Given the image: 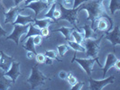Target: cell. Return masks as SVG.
Returning a JSON list of instances; mask_svg holds the SVG:
<instances>
[{
    "label": "cell",
    "mask_w": 120,
    "mask_h": 90,
    "mask_svg": "<svg viewBox=\"0 0 120 90\" xmlns=\"http://www.w3.org/2000/svg\"><path fill=\"white\" fill-rule=\"evenodd\" d=\"M103 1L104 0H88L82 6H79V11L87 10L88 12L87 20L91 21L90 26L93 28V30H94V25H95V22L97 19L103 15L104 14H106Z\"/></svg>",
    "instance_id": "6da1fadb"
},
{
    "label": "cell",
    "mask_w": 120,
    "mask_h": 90,
    "mask_svg": "<svg viewBox=\"0 0 120 90\" xmlns=\"http://www.w3.org/2000/svg\"><path fill=\"white\" fill-rule=\"evenodd\" d=\"M47 79H51V78L43 75L42 72L38 69V63H37L32 68L31 76L26 81L31 85V89H36L39 86H43Z\"/></svg>",
    "instance_id": "7a4b0ae2"
},
{
    "label": "cell",
    "mask_w": 120,
    "mask_h": 90,
    "mask_svg": "<svg viewBox=\"0 0 120 90\" xmlns=\"http://www.w3.org/2000/svg\"><path fill=\"white\" fill-rule=\"evenodd\" d=\"M104 38V34L100 36L98 39H84L83 42L85 44V51L87 56L90 58H98V54L99 51L100 42Z\"/></svg>",
    "instance_id": "3957f363"
},
{
    "label": "cell",
    "mask_w": 120,
    "mask_h": 90,
    "mask_svg": "<svg viewBox=\"0 0 120 90\" xmlns=\"http://www.w3.org/2000/svg\"><path fill=\"white\" fill-rule=\"evenodd\" d=\"M60 6V10L61 13L60 18L61 20H67L75 28H77V15L79 12V8H66L62 6V4H58Z\"/></svg>",
    "instance_id": "277c9868"
},
{
    "label": "cell",
    "mask_w": 120,
    "mask_h": 90,
    "mask_svg": "<svg viewBox=\"0 0 120 90\" xmlns=\"http://www.w3.org/2000/svg\"><path fill=\"white\" fill-rule=\"evenodd\" d=\"M76 61L77 63H79L81 68L84 69V71L87 73L88 76H90L91 73H92V69H93V65L95 62H98V66L102 68V65L99 63V60H98V58H90V59H77L76 58V53L74 54V57L72 59L71 62H74Z\"/></svg>",
    "instance_id": "5b68a950"
},
{
    "label": "cell",
    "mask_w": 120,
    "mask_h": 90,
    "mask_svg": "<svg viewBox=\"0 0 120 90\" xmlns=\"http://www.w3.org/2000/svg\"><path fill=\"white\" fill-rule=\"evenodd\" d=\"M97 20H98V24H97V28H95V32H97L98 30L102 31V32H108L113 29L114 22L107 14V13L101 15L100 17H98Z\"/></svg>",
    "instance_id": "8992f818"
},
{
    "label": "cell",
    "mask_w": 120,
    "mask_h": 90,
    "mask_svg": "<svg viewBox=\"0 0 120 90\" xmlns=\"http://www.w3.org/2000/svg\"><path fill=\"white\" fill-rule=\"evenodd\" d=\"M28 27H29V24H25V25L15 24V26H14V32L9 36L6 37V40H13L14 42H15L16 45H19L20 37L28 32Z\"/></svg>",
    "instance_id": "52a82bcc"
},
{
    "label": "cell",
    "mask_w": 120,
    "mask_h": 90,
    "mask_svg": "<svg viewBox=\"0 0 120 90\" xmlns=\"http://www.w3.org/2000/svg\"><path fill=\"white\" fill-rule=\"evenodd\" d=\"M116 77L115 76H110L108 78H105L103 80H95L93 78H90L89 82H90V89L91 90H101L103 89L104 86L107 85L113 84L115 82Z\"/></svg>",
    "instance_id": "ba28073f"
},
{
    "label": "cell",
    "mask_w": 120,
    "mask_h": 90,
    "mask_svg": "<svg viewBox=\"0 0 120 90\" xmlns=\"http://www.w3.org/2000/svg\"><path fill=\"white\" fill-rule=\"evenodd\" d=\"M104 37L110 41L113 47H115L116 45H119L120 44V29L119 25L116 24L114 27V29L106 32V33H104Z\"/></svg>",
    "instance_id": "9c48e42d"
},
{
    "label": "cell",
    "mask_w": 120,
    "mask_h": 90,
    "mask_svg": "<svg viewBox=\"0 0 120 90\" xmlns=\"http://www.w3.org/2000/svg\"><path fill=\"white\" fill-rule=\"evenodd\" d=\"M4 74H5L6 77H9V78H11L13 84H15L16 79L21 75V72H20V63L14 60L12 62V64H11V66H10V68H9V69L7 71H4Z\"/></svg>",
    "instance_id": "30bf717a"
},
{
    "label": "cell",
    "mask_w": 120,
    "mask_h": 90,
    "mask_svg": "<svg viewBox=\"0 0 120 90\" xmlns=\"http://www.w3.org/2000/svg\"><path fill=\"white\" fill-rule=\"evenodd\" d=\"M24 8L33 9L35 12V17H37L40 14V13L42 12L43 10L49 8V6L44 0H36V1H34V2H31L30 4H28L27 6H25Z\"/></svg>",
    "instance_id": "8fae6325"
},
{
    "label": "cell",
    "mask_w": 120,
    "mask_h": 90,
    "mask_svg": "<svg viewBox=\"0 0 120 90\" xmlns=\"http://www.w3.org/2000/svg\"><path fill=\"white\" fill-rule=\"evenodd\" d=\"M23 10H24V9L19 8V6H14L12 8H10L7 12L4 13V14H5V16H6L5 24H9V23L13 24L14 21L15 20L16 16L18 15L19 12H21V11H23Z\"/></svg>",
    "instance_id": "7c38bea8"
},
{
    "label": "cell",
    "mask_w": 120,
    "mask_h": 90,
    "mask_svg": "<svg viewBox=\"0 0 120 90\" xmlns=\"http://www.w3.org/2000/svg\"><path fill=\"white\" fill-rule=\"evenodd\" d=\"M0 53H1V56H0V68H2L4 71H7L9 69L10 66H11L12 62L14 61V58L5 54L3 51H1Z\"/></svg>",
    "instance_id": "4fadbf2b"
},
{
    "label": "cell",
    "mask_w": 120,
    "mask_h": 90,
    "mask_svg": "<svg viewBox=\"0 0 120 90\" xmlns=\"http://www.w3.org/2000/svg\"><path fill=\"white\" fill-rule=\"evenodd\" d=\"M118 60L116 58V56L114 53H109L107 56V60H106V64L102 67V70H103V78H106V73L108 72V70L111 68V67H114L115 62Z\"/></svg>",
    "instance_id": "5bb4252c"
},
{
    "label": "cell",
    "mask_w": 120,
    "mask_h": 90,
    "mask_svg": "<svg viewBox=\"0 0 120 90\" xmlns=\"http://www.w3.org/2000/svg\"><path fill=\"white\" fill-rule=\"evenodd\" d=\"M53 23H58L56 21H54L51 18H44V19H34V26L39 28V29H42V28H44V27H47L49 26L51 24H53Z\"/></svg>",
    "instance_id": "9a60e30c"
},
{
    "label": "cell",
    "mask_w": 120,
    "mask_h": 90,
    "mask_svg": "<svg viewBox=\"0 0 120 90\" xmlns=\"http://www.w3.org/2000/svg\"><path fill=\"white\" fill-rule=\"evenodd\" d=\"M12 80H9L6 78L4 71L0 72V90H7L12 86Z\"/></svg>",
    "instance_id": "2e32d148"
},
{
    "label": "cell",
    "mask_w": 120,
    "mask_h": 90,
    "mask_svg": "<svg viewBox=\"0 0 120 90\" xmlns=\"http://www.w3.org/2000/svg\"><path fill=\"white\" fill-rule=\"evenodd\" d=\"M30 23H34V19L31 15L28 16H24V15H21L20 14H18V15L16 16L15 20L14 21L13 24H22V25H25V24H28Z\"/></svg>",
    "instance_id": "e0dca14e"
},
{
    "label": "cell",
    "mask_w": 120,
    "mask_h": 90,
    "mask_svg": "<svg viewBox=\"0 0 120 90\" xmlns=\"http://www.w3.org/2000/svg\"><path fill=\"white\" fill-rule=\"evenodd\" d=\"M84 30V39H96V32L93 30V28L90 26V24H84L83 25Z\"/></svg>",
    "instance_id": "ac0fdd59"
},
{
    "label": "cell",
    "mask_w": 120,
    "mask_h": 90,
    "mask_svg": "<svg viewBox=\"0 0 120 90\" xmlns=\"http://www.w3.org/2000/svg\"><path fill=\"white\" fill-rule=\"evenodd\" d=\"M74 29H75V27H60L59 29H54V30H52V32H60L63 34V36L65 37L67 41H70L72 31Z\"/></svg>",
    "instance_id": "d6986e66"
},
{
    "label": "cell",
    "mask_w": 120,
    "mask_h": 90,
    "mask_svg": "<svg viewBox=\"0 0 120 90\" xmlns=\"http://www.w3.org/2000/svg\"><path fill=\"white\" fill-rule=\"evenodd\" d=\"M41 33V31L39 28H37L34 26V24H33V23H30L29 24V27H28V32H27V34L25 36V38L24 39V41L23 42H25L26 41V39L27 38H29L31 36H35V35H38V34H40Z\"/></svg>",
    "instance_id": "ffe728a7"
},
{
    "label": "cell",
    "mask_w": 120,
    "mask_h": 90,
    "mask_svg": "<svg viewBox=\"0 0 120 90\" xmlns=\"http://www.w3.org/2000/svg\"><path fill=\"white\" fill-rule=\"evenodd\" d=\"M24 49L25 50H27V51H32L34 54H37L36 53L35 48H34V40H33V36H31V37L26 39V41L24 42Z\"/></svg>",
    "instance_id": "44dd1931"
},
{
    "label": "cell",
    "mask_w": 120,
    "mask_h": 90,
    "mask_svg": "<svg viewBox=\"0 0 120 90\" xmlns=\"http://www.w3.org/2000/svg\"><path fill=\"white\" fill-rule=\"evenodd\" d=\"M109 10L111 15H114L115 13L120 10V0H110Z\"/></svg>",
    "instance_id": "7402d4cb"
},
{
    "label": "cell",
    "mask_w": 120,
    "mask_h": 90,
    "mask_svg": "<svg viewBox=\"0 0 120 90\" xmlns=\"http://www.w3.org/2000/svg\"><path fill=\"white\" fill-rule=\"evenodd\" d=\"M68 45L75 51H80V52H84L85 51V48L80 45V43H78L76 42H72V41L70 40V41H68Z\"/></svg>",
    "instance_id": "603a6c76"
},
{
    "label": "cell",
    "mask_w": 120,
    "mask_h": 90,
    "mask_svg": "<svg viewBox=\"0 0 120 90\" xmlns=\"http://www.w3.org/2000/svg\"><path fill=\"white\" fill-rule=\"evenodd\" d=\"M71 36L73 37V39H74V42H78V43L83 42V40H84V34L81 33V32H79L78 30L74 29V30L72 31Z\"/></svg>",
    "instance_id": "cb8c5ba5"
},
{
    "label": "cell",
    "mask_w": 120,
    "mask_h": 90,
    "mask_svg": "<svg viewBox=\"0 0 120 90\" xmlns=\"http://www.w3.org/2000/svg\"><path fill=\"white\" fill-rule=\"evenodd\" d=\"M44 55H45V57L51 58L52 60H57V61H61L60 60L58 59L57 51H55V50H46Z\"/></svg>",
    "instance_id": "d4e9b609"
},
{
    "label": "cell",
    "mask_w": 120,
    "mask_h": 90,
    "mask_svg": "<svg viewBox=\"0 0 120 90\" xmlns=\"http://www.w3.org/2000/svg\"><path fill=\"white\" fill-rule=\"evenodd\" d=\"M57 50H58V53L60 54V56L63 57L65 53L69 50V47L65 45V44H61V45H59L58 48H57Z\"/></svg>",
    "instance_id": "484cf974"
},
{
    "label": "cell",
    "mask_w": 120,
    "mask_h": 90,
    "mask_svg": "<svg viewBox=\"0 0 120 90\" xmlns=\"http://www.w3.org/2000/svg\"><path fill=\"white\" fill-rule=\"evenodd\" d=\"M33 40H34V45H41L42 42V36L41 34H38V35L33 36Z\"/></svg>",
    "instance_id": "4316f807"
},
{
    "label": "cell",
    "mask_w": 120,
    "mask_h": 90,
    "mask_svg": "<svg viewBox=\"0 0 120 90\" xmlns=\"http://www.w3.org/2000/svg\"><path fill=\"white\" fill-rule=\"evenodd\" d=\"M66 78H67V80H68V82H69V84L71 85V86H73V85L77 82V79H76V78H75V77L72 75L71 73L68 74Z\"/></svg>",
    "instance_id": "83f0119b"
},
{
    "label": "cell",
    "mask_w": 120,
    "mask_h": 90,
    "mask_svg": "<svg viewBox=\"0 0 120 90\" xmlns=\"http://www.w3.org/2000/svg\"><path fill=\"white\" fill-rule=\"evenodd\" d=\"M36 56V61L38 64H42L44 63V60H45V55H43L42 53H38L35 55Z\"/></svg>",
    "instance_id": "f1b7e54d"
},
{
    "label": "cell",
    "mask_w": 120,
    "mask_h": 90,
    "mask_svg": "<svg viewBox=\"0 0 120 90\" xmlns=\"http://www.w3.org/2000/svg\"><path fill=\"white\" fill-rule=\"evenodd\" d=\"M60 15H61L60 10L57 9V7H56V8L54 9L53 13H52V19H53L54 21H56V22H57V20L60 18Z\"/></svg>",
    "instance_id": "f546056e"
},
{
    "label": "cell",
    "mask_w": 120,
    "mask_h": 90,
    "mask_svg": "<svg viewBox=\"0 0 120 90\" xmlns=\"http://www.w3.org/2000/svg\"><path fill=\"white\" fill-rule=\"evenodd\" d=\"M41 31V35L42 37H50V30H49L48 27H44V28H42V29H40Z\"/></svg>",
    "instance_id": "4dcf8cb0"
},
{
    "label": "cell",
    "mask_w": 120,
    "mask_h": 90,
    "mask_svg": "<svg viewBox=\"0 0 120 90\" xmlns=\"http://www.w3.org/2000/svg\"><path fill=\"white\" fill-rule=\"evenodd\" d=\"M88 0H74L73 1V5H72V8H77L79 6H80L81 4H84L85 2H87Z\"/></svg>",
    "instance_id": "1f68e13d"
},
{
    "label": "cell",
    "mask_w": 120,
    "mask_h": 90,
    "mask_svg": "<svg viewBox=\"0 0 120 90\" xmlns=\"http://www.w3.org/2000/svg\"><path fill=\"white\" fill-rule=\"evenodd\" d=\"M83 85L84 83L83 82H76L75 84L72 86L71 87V90H79L82 88V86H83Z\"/></svg>",
    "instance_id": "d6a6232c"
},
{
    "label": "cell",
    "mask_w": 120,
    "mask_h": 90,
    "mask_svg": "<svg viewBox=\"0 0 120 90\" xmlns=\"http://www.w3.org/2000/svg\"><path fill=\"white\" fill-rule=\"evenodd\" d=\"M62 6H64V7H70V6H72L73 5V3H72V1L71 0H63L62 1Z\"/></svg>",
    "instance_id": "836d02e7"
},
{
    "label": "cell",
    "mask_w": 120,
    "mask_h": 90,
    "mask_svg": "<svg viewBox=\"0 0 120 90\" xmlns=\"http://www.w3.org/2000/svg\"><path fill=\"white\" fill-rule=\"evenodd\" d=\"M36 54H34V52H32V51H27V53H26V57L29 59V60H33L34 58V56H35Z\"/></svg>",
    "instance_id": "e575fe53"
},
{
    "label": "cell",
    "mask_w": 120,
    "mask_h": 90,
    "mask_svg": "<svg viewBox=\"0 0 120 90\" xmlns=\"http://www.w3.org/2000/svg\"><path fill=\"white\" fill-rule=\"evenodd\" d=\"M67 74L65 71H60V73H59V77H60V79H66L67 78Z\"/></svg>",
    "instance_id": "d590c367"
},
{
    "label": "cell",
    "mask_w": 120,
    "mask_h": 90,
    "mask_svg": "<svg viewBox=\"0 0 120 90\" xmlns=\"http://www.w3.org/2000/svg\"><path fill=\"white\" fill-rule=\"evenodd\" d=\"M120 60H117L116 62H115V64H114V68L116 69V71H119L120 70Z\"/></svg>",
    "instance_id": "8d00e7d4"
},
{
    "label": "cell",
    "mask_w": 120,
    "mask_h": 90,
    "mask_svg": "<svg viewBox=\"0 0 120 90\" xmlns=\"http://www.w3.org/2000/svg\"><path fill=\"white\" fill-rule=\"evenodd\" d=\"M44 63L47 64V65H52V60L51 58H48V57H45V60H44Z\"/></svg>",
    "instance_id": "74e56055"
},
{
    "label": "cell",
    "mask_w": 120,
    "mask_h": 90,
    "mask_svg": "<svg viewBox=\"0 0 120 90\" xmlns=\"http://www.w3.org/2000/svg\"><path fill=\"white\" fill-rule=\"evenodd\" d=\"M7 34V32L5 31L2 27H1V25H0V37L1 36H6Z\"/></svg>",
    "instance_id": "f35d334b"
},
{
    "label": "cell",
    "mask_w": 120,
    "mask_h": 90,
    "mask_svg": "<svg viewBox=\"0 0 120 90\" xmlns=\"http://www.w3.org/2000/svg\"><path fill=\"white\" fill-rule=\"evenodd\" d=\"M47 4H48V6H52V4H54V3H56V0H44Z\"/></svg>",
    "instance_id": "ab89813d"
},
{
    "label": "cell",
    "mask_w": 120,
    "mask_h": 90,
    "mask_svg": "<svg viewBox=\"0 0 120 90\" xmlns=\"http://www.w3.org/2000/svg\"><path fill=\"white\" fill-rule=\"evenodd\" d=\"M14 1H15V6H18V5L20 3H22L23 1H24V0H14Z\"/></svg>",
    "instance_id": "60d3db41"
},
{
    "label": "cell",
    "mask_w": 120,
    "mask_h": 90,
    "mask_svg": "<svg viewBox=\"0 0 120 90\" xmlns=\"http://www.w3.org/2000/svg\"><path fill=\"white\" fill-rule=\"evenodd\" d=\"M34 1H36V0H24V6H27L28 4H30L31 2H34Z\"/></svg>",
    "instance_id": "b9f144b4"
},
{
    "label": "cell",
    "mask_w": 120,
    "mask_h": 90,
    "mask_svg": "<svg viewBox=\"0 0 120 90\" xmlns=\"http://www.w3.org/2000/svg\"><path fill=\"white\" fill-rule=\"evenodd\" d=\"M0 56H1V53H0Z\"/></svg>",
    "instance_id": "7bdbcfd3"
}]
</instances>
